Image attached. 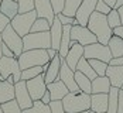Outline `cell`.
Wrapping results in <instances>:
<instances>
[{"label": "cell", "mask_w": 123, "mask_h": 113, "mask_svg": "<svg viewBox=\"0 0 123 113\" xmlns=\"http://www.w3.org/2000/svg\"><path fill=\"white\" fill-rule=\"evenodd\" d=\"M84 58H86V59H99V61L109 64V61L112 59V54L108 48V45H103L100 42H95V44L84 47Z\"/></svg>", "instance_id": "obj_8"}, {"label": "cell", "mask_w": 123, "mask_h": 113, "mask_svg": "<svg viewBox=\"0 0 123 113\" xmlns=\"http://www.w3.org/2000/svg\"><path fill=\"white\" fill-rule=\"evenodd\" d=\"M17 3H18V14L34 10V0H17Z\"/></svg>", "instance_id": "obj_35"}, {"label": "cell", "mask_w": 123, "mask_h": 113, "mask_svg": "<svg viewBox=\"0 0 123 113\" xmlns=\"http://www.w3.org/2000/svg\"><path fill=\"white\" fill-rule=\"evenodd\" d=\"M117 113H123V90H119V99H117Z\"/></svg>", "instance_id": "obj_43"}, {"label": "cell", "mask_w": 123, "mask_h": 113, "mask_svg": "<svg viewBox=\"0 0 123 113\" xmlns=\"http://www.w3.org/2000/svg\"><path fill=\"white\" fill-rule=\"evenodd\" d=\"M1 110H3V113H21V109L17 105L16 99L9 101L6 103H1Z\"/></svg>", "instance_id": "obj_34"}, {"label": "cell", "mask_w": 123, "mask_h": 113, "mask_svg": "<svg viewBox=\"0 0 123 113\" xmlns=\"http://www.w3.org/2000/svg\"><path fill=\"white\" fill-rule=\"evenodd\" d=\"M112 36L119 37V38H122L123 40V25H119V27L113 28V30H112Z\"/></svg>", "instance_id": "obj_44"}, {"label": "cell", "mask_w": 123, "mask_h": 113, "mask_svg": "<svg viewBox=\"0 0 123 113\" xmlns=\"http://www.w3.org/2000/svg\"><path fill=\"white\" fill-rule=\"evenodd\" d=\"M47 54H48V57H49V59H52L55 55H58V51H55V50H52V48H48L47 50Z\"/></svg>", "instance_id": "obj_46"}, {"label": "cell", "mask_w": 123, "mask_h": 113, "mask_svg": "<svg viewBox=\"0 0 123 113\" xmlns=\"http://www.w3.org/2000/svg\"><path fill=\"white\" fill-rule=\"evenodd\" d=\"M44 74V68L43 66H33V68H27L24 71H21V81H30L36 76Z\"/></svg>", "instance_id": "obj_29"}, {"label": "cell", "mask_w": 123, "mask_h": 113, "mask_svg": "<svg viewBox=\"0 0 123 113\" xmlns=\"http://www.w3.org/2000/svg\"><path fill=\"white\" fill-rule=\"evenodd\" d=\"M111 7L103 1V0H98V3H96V7H95V12L100 13V14H105V16H108L109 13H111Z\"/></svg>", "instance_id": "obj_39"}, {"label": "cell", "mask_w": 123, "mask_h": 113, "mask_svg": "<svg viewBox=\"0 0 123 113\" xmlns=\"http://www.w3.org/2000/svg\"><path fill=\"white\" fill-rule=\"evenodd\" d=\"M58 20H60V23H61L62 25H76L78 23H76V20H75V17H68V16H64V14H57L55 16Z\"/></svg>", "instance_id": "obj_37"}, {"label": "cell", "mask_w": 123, "mask_h": 113, "mask_svg": "<svg viewBox=\"0 0 123 113\" xmlns=\"http://www.w3.org/2000/svg\"><path fill=\"white\" fill-rule=\"evenodd\" d=\"M88 112H89V110H88ZM88 112H79V113H88Z\"/></svg>", "instance_id": "obj_52"}, {"label": "cell", "mask_w": 123, "mask_h": 113, "mask_svg": "<svg viewBox=\"0 0 123 113\" xmlns=\"http://www.w3.org/2000/svg\"><path fill=\"white\" fill-rule=\"evenodd\" d=\"M75 82L81 92L88 93V95L92 93V81L89 78H86L84 74H81L79 71H75Z\"/></svg>", "instance_id": "obj_23"}, {"label": "cell", "mask_w": 123, "mask_h": 113, "mask_svg": "<svg viewBox=\"0 0 123 113\" xmlns=\"http://www.w3.org/2000/svg\"><path fill=\"white\" fill-rule=\"evenodd\" d=\"M0 13L6 16L10 21L18 14V3L16 0H1L0 3Z\"/></svg>", "instance_id": "obj_21"}, {"label": "cell", "mask_w": 123, "mask_h": 113, "mask_svg": "<svg viewBox=\"0 0 123 113\" xmlns=\"http://www.w3.org/2000/svg\"><path fill=\"white\" fill-rule=\"evenodd\" d=\"M109 65H111V66H123V57L112 58L111 61H109Z\"/></svg>", "instance_id": "obj_41"}, {"label": "cell", "mask_w": 123, "mask_h": 113, "mask_svg": "<svg viewBox=\"0 0 123 113\" xmlns=\"http://www.w3.org/2000/svg\"><path fill=\"white\" fill-rule=\"evenodd\" d=\"M34 10L37 13L38 18H45L49 24H52L55 14L51 7L49 0H34Z\"/></svg>", "instance_id": "obj_15"}, {"label": "cell", "mask_w": 123, "mask_h": 113, "mask_svg": "<svg viewBox=\"0 0 123 113\" xmlns=\"http://www.w3.org/2000/svg\"><path fill=\"white\" fill-rule=\"evenodd\" d=\"M88 62H89V65L92 66V69L96 72L98 76H105L109 64L103 62V61H99V59H88Z\"/></svg>", "instance_id": "obj_31"}, {"label": "cell", "mask_w": 123, "mask_h": 113, "mask_svg": "<svg viewBox=\"0 0 123 113\" xmlns=\"http://www.w3.org/2000/svg\"><path fill=\"white\" fill-rule=\"evenodd\" d=\"M49 27H51V24L45 18H38L37 17V20L34 21L30 33H45V31H49Z\"/></svg>", "instance_id": "obj_32"}, {"label": "cell", "mask_w": 123, "mask_h": 113, "mask_svg": "<svg viewBox=\"0 0 123 113\" xmlns=\"http://www.w3.org/2000/svg\"><path fill=\"white\" fill-rule=\"evenodd\" d=\"M81 3H82V0H65L62 14L64 16H68V17H75V14L78 12Z\"/></svg>", "instance_id": "obj_28"}, {"label": "cell", "mask_w": 123, "mask_h": 113, "mask_svg": "<svg viewBox=\"0 0 123 113\" xmlns=\"http://www.w3.org/2000/svg\"><path fill=\"white\" fill-rule=\"evenodd\" d=\"M21 113H51L48 105H44L41 101H36L33 102V106L30 109L21 110Z\"/></svg>", "instance_id": "obj_30"}, {"label": "cell", "mask_w": 123, "mask_h": 113, "mask_svg": "<svg viewBox=\"0 0 123 113\" xmlns=\"http://www.w3.org/2000/svg\"><path fill=\"white\" fill-rule=\"evenodd\" d=\"M88 113H95V112H92V110H89V112H88Z\"/></svg>", "instance_id": "obj_51"}, {"label": "cell", "mask_w": 123, "mask_h": 113, "mask_svg": "<svg viewBox=\"0 0 123 113\" xmlns=\"http://www.w3.org/2000/svg\"><path fill=\"white\" fill-rule=\"evenodd\" d=\"M10 24V20L6 17V16H3L1 13H0V33L6 28V25H9Z\"/></svg>", "instance_id": "obj_40"}, {"label": "cell", "mask_w": 123, "mask_h": 113, "mask_svg": "<svg viewBox=\"0 0 123 113\" xmlns=\"http://www.w3.org/2000/svg\"><path fill=\"white\" fill-rule=\"evenodd\" d=\"M47 90H48L49 95H51V101H62L69 93L68 88L62 83L60 79H57L55 82L48 83L47 85Z\"/></svg>", "instance_id": "obj_17"}, {"label": "cell", "mask_w": 123, "mask_h": 113, "mask_svg": "<svg viewBox=\"0 0 123 113\" xmlns=\"http://www.w3.org/2000/svg\"><path fill=\"white\" fill-rule=\"evenodd\" d=\"M91 110L95 113L108 112V93H92L91 95Z\"/></svg>", "instance_id": "obj_18"}, {"label": "cell", "mask_w": 123, "mask_h": 113, "mask_svg": "<svg viewBox=\"0 0 123 113\" xmlns=\"http://www.w3.org/2000/svg\"><path fill=\"white\" fill-rule=\"evenodd\" d=\"M1 40H3V44H6L12 50L16 58H18L23 54V38L13 30L10 24L6 25V28L1 31Z\"/></svg>", "instance_id": "obj_7"}, {"label": "cell", "mask_w": 123, "mask_h": 113, "mask_svg": "<svg viewBox=\"0 0 123 113\" xmlns=\"http://www.w3.org/2000/svg\"><path fill=\"white\" fill-rule=\"evenodd\" d=\"M61 57L60 55H55L51 61L48 62V68L45 69L44 72V81L45 83L48 85L51 82H55L58 79V75H60V69H61Z\"/></svg>", "instance_id": "obj_16"}, {"label": "cell", "mask_w": 123, "mask_h": 113, "mask_svg": "<svg viewBox=\"0 0 123 113\" xmlns=\"http://www.w3.org/2000/svg\"><path fill=\"white\" fill-rule=\"evenodd\" d=\"M16 1H17V0H16ZM0 3H1V0H0Z\"/></svg>", "instance_id": "obj_54"}, {"label": "cell", "mask_w": 123, "mask_h": 113, "mask_svg": "<svg viewBox=\"0 0 123 113\" xmlns=\"http://www.w3.org/2000/svg\"><path fill=\"white\" fill-rule=\"evenodd\" d=\"M1 45H3V40H1V33H0V58L3 57L1 55Z\"/></svg>", "instance_id": "obj_49"}, {"label": "cell", "mask_w": 123, "mask_h": 113, "mask_svg": "<svg viewBox=\"0 0 123 113\" xmlns=\"http://www.w3.org/2000/svg\"><path fill=\"white\" fill-rule=\"evenodd\" d=\"M119 90L120 89L113 88L108 92V112L106 113H117V99H119Z\"/></svg>", "instance_id": "obj_27"}, {"label": "cell", "mask_w": 123, "mask_h": 113, "mask_svg": "<svg viewBox=\"0 0 123 113\" xmlns=\"http://www.w3.org/2000/svg\"><path fill=\"white\" fill-rule=\"evenodd\" d=\"M108 48L112 54V58H119L123 57V40L119 37L112 36L109 42H108Z\"/></svg>", "instance_id": "obj_24"}, {"label": "cell", "mask_w": 123, "mask_h": 113, "mask_svg": "<svg viewBox=\"0 0 123 113\" xmlns=\"http://www.w3.org/2000/svg\"><path fill=\"white\" fill-rule=\"evenodd\" d=\"M105 76L109 79L111 86L120 89L123 85V66H111V65H108Z\"/></svg>", "instance_id": "obj_19"}, {"label": "cell", "mask_w": 123, "mask_h": 113, "mask_svg": "<svg viewBox=\"0 0 123 113\" xmlns=\"http://www.w3.org/2000/svg\"><path fill=\"white\" fill-rule=\"evenodd\" d=\"M86 27L92 34H95L98 42L103 44V45H108V42L112 37V28L108 24V20H106L105 14L93 12L89 17V21H88Z\"/></svg>", "instance_id": "obj_1"}, {"label": "cell", "mask_w": 123, "mask_h": 113, "mask_svg": "<svg viewBox=\"0 0 123 113\" xmlns=\"http://www.w3.org/2000/svg\"><path fill=\"white\" fill-rule=\"evenodd\" d=\"M76 71H79L81 74H84V75L86 76V78H89L91 81H93L95 78H96V72L92 69V66L89 65V62H88V59L86 58H81L79 59V62H78V65H76Z\"/></svg>", "instance_id": "obj_26"}, {"label": "cell", "mask_w": 123, "mask_h": 113, "mask_svg": "<svg viewBox=\"0 0 123 113\" xmlns=\"http://www.w3.org/2000/svg\"><path fill=\"white\" fill-rule=\"evenodd\" d=\"M58 79L68 88L69 92H79L78 85H76V82H75V71H72V69L65 64L64 59H61V69H60Z\"/></svg>", "instance_id": "obj_13"}, {"label": "cell", "mask_w": 123, "mask_h": 113, "mask_svg": "<svg viewBox=\"0 0 123 113\" xmlns=\"http://www.w3.org/2000/svg\"><path fill=\"white\" fill-rule=\"evenodd\" d=\"M71 41H75V42L81 44L82 47L98 42L95 34H92L88 30V27H82V25H78V24L71 27Z\"/></svg>", "instance_id": "obj_9"}, {"label": "cell", "mask_w": 123, "mask_h": 113, "mask_svg": "<svg viewBox=\"0 0 123 113\" xmlns=\"http://www.w3.org/2000/svg\"><path fill=\"white\" fill-rule=\"evenodd\" d=\"M106 20H108V24H109V27H111L112 30L116 28V27H119V25H122V23H120V17H119V13H117L116 9H112L111 13L106 16Z\"/></svg>", "instance_id": "obj_33"}, {"label": "cell", "mask_w": 123, "mask_h": 113, "mask_svg": "<svg viewBox=\"0 0 123 113\" xmlns=\"http://www.w3.org/2000/svg\"><path fill=\"white\" fill-rule=\"evenodd\" d=\"M103 1H105V3H106V4H108V6H109V7H111V9H113V7H115V4H116V1H117V0H103Z\"/></svg>", "instance_id": "obj_47"}, {"label": "cell", "mask_w": 123, "mask_h": 113, "mask_svg": "<svg viewBox=\"0 0 123 113\" xmlns=\"http://www.w3.org/2000/svg\"><path fill=\"white\" fill-rule=\"evenodd\" d=\"M48 106H49L51 113H65V110H64V105H62V101H51Z\"/></svg>", "instance_id": "obj_36"}, {"label": "cell", "mask_w": 123, "mask_h": 113, "mask_svg": "<svg viewBox=\"0 0 123 113\" xmlns=\"http://www.w3.org/2000/svg\"><path fill=\"white\" fill-rule=\"evenodd\" d=\"M0 113H3V110H1V105H0Z\"/></svg>", "instance_id": "obj_50"}, {"label": "cell", "mask_w": 123, "mask_h": 113, "mask_svg": "<svg viewBox=\"0 0 123 113\" xmlns=\"http://www.w3.org/2000/svg\"><path fill=\"white\" fill-rule=\"evenodd\" d=\"M51 48L49 31L45 33H28L23 37V51L30 50H48Z\"/></svg>", "instance_id": "obj_4"}, {"label": "cell", "mask_w": 123, "mask_h": 113, "mask_svg": "<svg viewBox=\"0 0 123 113\" xmlns=\"http://www.w3.org/2000/svg\"><path fill=\"white\" fill-rule=\"evenodd\" d=\"M51 3V7L54 10V14H61L64 10V4H65V0H49Z\"/></svg>", "instance_id": "obj_38"}, {"label": "cell", "mask_w": 123, "mask_h": 113, "mask_svg": "<svg viewBox=\"0 0 123 113\" xmlns=\"http://www.w3.org/2000/svg\"><path fill=\"white\" fill-rule=\"evenodd\" d=\"M84 57V47L75 41H71V48L68 51L67 57L64 58L65 64L72 69V71H76V65L79 62V59Z\"/></svg>", "instance_id": "obj_14"}, {"label": "cell", "mask_w": 123, "mask_h": 113, "mask_svg": "<svg viewBox=\"0 0 123 113\" xmlns=\"http://www.w3.org/2000/svg\"><path fill=\"white\" fill-rule=\"evenodd\" d=\"M36 20H37V13H36V10H33V12H28V13L17 14L10 21V25L13 27V30L23 38L31 31V27H33Z\"/></svg>", "instance_id": "obj_6"}, {"label": "cell", "mask_w": 123, "mask_h": 113, "mask_svg": "<svg viewBox=\"0 0 123 113\" xmlns=\"http://www.w3.org/2000/svg\"><path fill=\"white\" fill-rule=\"evenodd\" d=\"M64 110L65 113H79L91 110V95L84 92H69L64 99Z\"/></svg>", "instance_id": "obj_2"}, {"label": "cell", "mask_w": 123, "mask_h": 113, "mask_svg": "<svg viewBox=\"0 0 123 113\" xmlns=\"http://www.w3.org/2000/svg\"><path fill=\"white\" fill-rule=\"evenodd\" d=\"M20 69L24 71L27 68H33V66H44L45 64H48L49 59L47 50H30V51H23V54L17 58Z\"/></svg>", "instance_id": "obj_3"}, {"label": "cell", "mask_w": 123, "mask_h": 113, "mask_svg": "<svg viewBox=\"0 0 123 113\" xmlns=\"http://www.w3.org/2000/svg\"><path fill=\"white\" fill-rule=\"evenodd\" d=\"M1 55H3V57H14V54L12 52V50H10L6 44L1 45ZM14 58H16V57H14Z\"/></svg>", "instance_id": "obj_42"}, {"label": "cell", "mask_w": 123, "mask_h": 113, "mask_svg": "<svg viewBox=\"0 0 123 113\" xmlns=\"http://www.w3.org/2000/svg\"><path fill=\"white\" fill-rule=\"evenodd\" d=\"M120 89H122V90H123V85H122V88H120Z\"/></svg>", "instance_id": "obj_53"}, {"label": "cell", "mask_w": 123, "mask_h": 113, "mask_svg": "<svg viewBox=\"0 0 123 113\" xmlns=\"http://www.w3.org/2000/svg\"><path fill=\"white\" fill-rule=\"evenodd\" d=\"M14 99V85L7 83L6 81H0V105Z\"/></svg>", "instance_id": "obj_25"}, {"label": "cell", "mask_w": 123, "mask_h": 113, "mask_svg": "<svg viewBox=\"0 0 123 113\" xmlns=\"http://www.w3.org/2000/svg\"><path fill=\"white\" fill-rule=\"evenodd\" d=\"M111 88V82L106 76H96L92 81V93H108Z\"/></svg>", "instance_id": "obj_22"}, {"label": "cell", "mask_w": 123, "mask_h": 113, "mask_svg": "<svg viewBox=\"0 0 123 113\" xmlns=\"http://www.w3.org/2000/svg\"><path fill=\"white\" fill-rule=\"evenodd\" d=\"M25 86H27V90H28L33 102L41 101L43 95L47 92V83L44 81V74L36 76L30 81H25Z\"/></svg>", "instance_id": "obj_10"}, {"label": "cell", "mask_w": 123, "mask_h": 113, "mask_svg": "<svg viewBox=\"0 0 123 113\" xmlns=\"http://www.w3.org/2000/svg\"><path fill=\"white\" fill-rule=\"evenodd\" d=\"M14 99H16L17 105L20 106L21 110L30 109L33 106V99H31V96L27 90L25 81H20L14 85Z\"/></svg>", "instance_id": "obj_11"}, {"label": "cell", "mask_w": 123, "mask_h": 113, "mask_svg": "<svg viewBox=\"0 0 123 113\" xmlns=\"http://www.w3.org/2000/svg\"><path fill=\"white\" fill-rule=\"evenodd\" d=\"M120 6H123V0H117V1H116V4H115V7H113V9H119V7H120Z\"/></svg>", "instance_id": "obj_48"}, {"label": "cell", "mask_w": 123, "mask_h": 113, "mask_svg": "<svg viewBox=\"0 0 123 113\" xmlns=\"http://www.w3.org/2000/svg\"><path fill=\"white\" fill-rule=\"evenodd\" d=\"M41 102H43L44 105H49V102H51V95H49L48 90H47V92L43 95V98H41Z\"/></svg>", "instance_id": "obj_45"}, {"label": "cell", "mask_w": 123, "mask_h": 113, "mask_svg": "<svg viewBox=\"0 0 123 113\" xmlns=\"http://www.w3.org/2000/svg\"><path fill=\"white\" fill-rule=\"evenodd\" d=\"M9 76H13L14 85L21 81V69L17 58L14 57H1L0 58V81H6Z\"/></svg>", "instance_id": "obj_5"}, {"label": "cell", "mask_w": 123, "mask_h": 113, "mask_svg": "<svg viewBox=\"0 0 123 113\" xmlns=\"http://www.w3.org/2000/svg\"><path fill=\"white\" fill-rule=\"evenodd\" d=\"M62 27L64 25L60 23V20L55 17L52 24L49 27V37H51V48L55 51L60 50V44H61L62 38Z\"/></svg>", "instance_id": "obj_20"}, {"label": "cell", "mask_w": 123, "mask_h": 113, "mask_svg": "<svg viewBox=\"0 0 123 113\" xmlns=\"http://www.w3.org/2000/svg\"><path fill=\"white\" fill-rule=\"evenodd\" d=\"M96 3H98V0H82V3H81L78 12H76V14H75V20H76L78 25L86 27L91 14L95 12Z\"/></svg>", "instance_id": "obj_12"}]
</instances>
